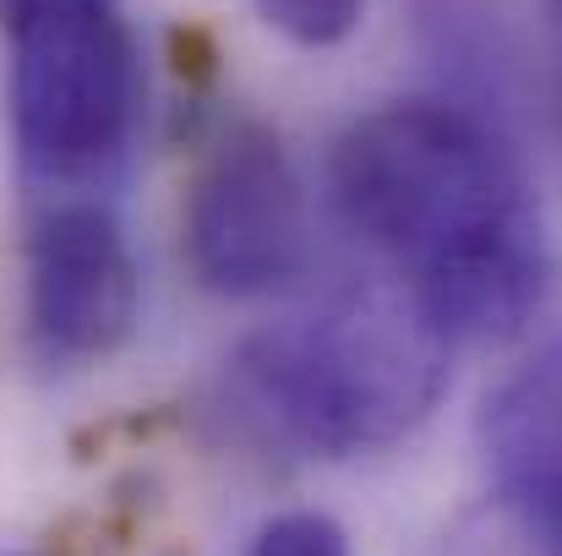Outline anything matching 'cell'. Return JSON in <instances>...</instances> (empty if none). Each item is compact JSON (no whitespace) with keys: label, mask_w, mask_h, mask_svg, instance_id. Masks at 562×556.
<instances>
[{"label":"cell","mask_w":562,"mask_h":556,"mask_svg":"<svg viewBox=\"0 0 562 556\" xmlns=\"http://www.w3.org/2000/svg\"><path fill=\"white\" fill-rule=\"evenodd\" d=\"M345 229L459 350L530 328L552 290V240L514 148L464 104L393 99L328 159Z\"/></svg>","instance_id":"obj_1"},{"label":"cell","mask_w":562,"mask_h":556,"mask_svg":"<svg viewBox=\"0 0 562 556\" xmlns=\"http://www.w3.org/2000/svg\"><path fill=\"white\" fill-rule=\"evenodd\" d=\"M453 350L393 279H361L257 328L224 387L246 431L339 464L415 436L448 393Z\"/></svg>","instance_id":"obj_2"},{"label":"cell","mask_w":562,"mask_h":556,"mask_svg":"<svg viewBox=\"0 0 562 556\" xmlns=\"http://www.w3.org/2000/svg\"><path fill=\"white\" fill-rule=\"evenodd\" d=\"M5 132L27 202L115 196L143 132V44L121 0H0Z\"/></svg>","instance_id":"obj_3"},{"label":"cell","mask_w":562,"mask_h":556,"mask_svg":"<svg viewBox=\"0 0 562 556\" xmlns=\"http://www.w3.org/2000/svg\"><path fill=\"white\" fill-rule=\"evenodd\" d=\"M143 317V268L115 196H44L22 224V344L44 371L115 361Z\"/></svg>","instance_id":"obj_4"},{"label":"cell","mask_w":562,"mask_h":556,"mask_svg":"<svg viewBox=\"0 0 562 556\" xmlns=\"http://www.w3.org/2000/svg\"><path fill=\"white\" fill-rule=\"evenodd\" d=\"M312 207L284 143L229 115L207 137L187 185V262L202 290L224 300H257L306 273Z\"/></svg>","instance_id":"obj_5"},{"label":"cell","mask_w":562,"mask_h":556,"mask_svg":"<svg viewBox=\"0 0 562 556\" xmlns=\"http://www.w3.org/2000/svg\"><path fill=\"white\" fill-rule=\"evenodd\" d=\"M475 447L508 530L536 556H562V333L486 393Z\"/></svg>","instance_id":"obj_6"},{"label":"cell","mask_w":562,"mask_h":556,"mask_svg":"<svg viewBox=\"0 0 562 556\" xmlns=\"http://www.w3.org/2000/svg\"><path fill=\"white\" fill-rule=\"evenodd\" d=\"M257 11L290 44H301V49H334V44H345L361 27L367 0H257Z\"/></svg>","instance_id":"obj_7"},{"label":"cell","mask_w":562,"mask_h":556,"mask_svg":"<svg viewBox=\"0 0 562 556\" xmlns=\"http://www.w3.org/2000/svg\"><path fill=\"white\" fill-rule=\"evenodd\" d=\"M240 556H356L350 535L339 519L317 513V508H295V513H273Z\"/></svg>","instance_id":"obj_8"},{"label":"cell","mask_w":562,"mask_h":556,"mask_svg":"<svg viewBox=\"0 0 562 556\" xmlns=\"http://www.w3.org/2000/svg\"><path fill=\"white\" fill-rule=\"evenodd\" d=\"M547 5H558V11H562V0H547Z\"/></svg>","instance_id":"obj_9"}]
</instances>
